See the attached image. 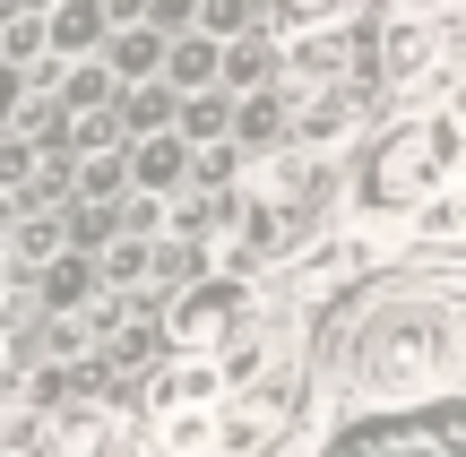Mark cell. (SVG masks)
Segmentation results:
<instances>
[{"label":"cell","instance_id":"9c48e42d","mask_svg":"<svg viewBox=\"0 0 466 457\" xmlns=\"http://www.w3.org/2000/svg\"><path fill=\"white\" fill-rule=\"evenodd\" d=\"M104 35H113L104 0H52V9H44V52H52V61H78V52H96Z\"/></svg>","mask_w":466,"mask_h":457},{"label":"cell","instance_id":"30bf717a","mask_svg":"<svg viewBox=\"0 0 466 457\" xmlns=\"http://www.w3.org/2000/svg\"><path fill=\"white\" fill-rule=\"evenodd\" d=\"M96 61L113 69V86H130V78H156V61H165V35L147 26V17H130V26H113L96 44Z\"/></svg>","mask_w":466,"mask_h":457},{"label":"cell","instance_id":"2e32d148","mask_svg":"<svg viewBox=\"0 0 466 457\" xmlns=\"http://www.w3.org/2000/svg\"><path fill=\"white\" fill-rule=\"evenodd\" d=\"M190 26L217 35V44H225V35H250V26H259V0H199V9H190Z\"/></svg>","mask_w":466,"mask_h":457},{"label":"cell","instance_id":"ffe728a7","mask_svg":"<svg viewBox=\"0 0 466 457\" xmlns=\"http://www.w3.org/2000/svg\"><path fill=\"white\" fill-rule=\"evenodd\" d=\"M9 389H17V354H9V337H0V406H9Z\"/></svg>","mask_w":466,"mask_h":457},{"label":"cell","instance_id":"5bb4252c","mask_svg":"<svg viewBox=\"0 0 466 457\" xmlns=\"http://www.w3.org/2000/svg\"><path fill=\"white\" fill-rule=\"evenodd\" d=\"M121 190H130V164H121V147H96V155H78V164H69V199H121Z\"/></svg>","mask_w":466,"mask_h":457},{"label":"cell","instance_id":"5b68a950","mask_svg":"<svg viewBox=\"0 0 466 457\" xmlns=\"http://www.w3.org/2000/svg\"><path fill=\"white\" fill-rule=\"evenodd\" d=\"M147 414H173V406H217L225 397V380H217V354H165L147 372Z\"/></svg>","mask_w":466,"mask_h":457},{"label":"cell","instance_id":"9a60e30c","mask_svg":"<svg viewBox=\"0 0 466 457\" xmlns=\"http://www.w3.org/2000/svg\"><path fill=\"white\" fill-rule=\"evenodd\" d=\"M233 182H242V147H233V138L190 147V190H233Z\"/></svg>","mask_w":466,"mask_h":457},{"label":"cell","instance_id":"8fae6325","mask_svg":"<svg viewBox=\"0 0 466 457\" xmlns=\"http://www.w3.org/2000/svg\"><path fill=\"white\" fill-rule=\"evenodd\" d=\"M225 121H233V95H225V86H190V95H173V130H182L190 147L225 138Z\"/></svg>","mask_w":466,"mask_h":457},{"label":"cell","instance_id":"6da1fadb","mask_svg":"<svg viewBox=\"0 0 466 457\" xmlns=\"http://www.w3.org/2000/svg\"><path fill=\"white\" fill-rule=\"evenodd\" d=\"M458 372V285L450 268L432 285H389L380 303H363L346 337V406L363 397H432Z\"/></svg>","mask_w":466,"mask_h":457},{"label":"cell","instance_id":"7c38bea8","mask_svg":"<svg viewBox=\"0 0 466 457\" xmlns=\"http://www.w3.org/2000/svg\"><path fill=\"white\" fill-rule=\"evenodd\" d=\"M86 259H96V285L104 293H138V285H147V242H138V233H113L104 251H86Z\"/></svg>","mask_w":466,"mask_h":457},{"label":"cell","instance_id":"277c9868","mask_svg":"<svg viewBox=\"0 0 466 457\" xmlns=\"http://www.w3.org/2000/svg\"><path fill=\"white\" fill-rule=\"evenodd\" d=\"M441 35H450V9H432V17L398 9L380 35H371V78H380V86H415L423 69L441 61Z\"/></svg>","mask_w":466,"mask_h":457},{"label":"cell","instance_id":"52a82bcc","mask_svg":"<svg viewBox=\"0 0 466 457\" xmlns=\"http://www.w3.org/2000/svg\"><path fill=\"white\" fill-rule=\"evenodd\" d=\"M86 293H96V259L86 251H52L44 268H26V303L44 311V320H69Z\"/></svg>","mask_w":466,"mask_h":457},{"label":"cell","instance_id":"e0dca14e","mask_svg":"<svg viewBox=\"0 0 466 457\" xmlns=\"http://www.w3.org/2000/svg\"><path fill=\"white\" fill-rule=\"evenodd\" d=\"M415 233H423V242H450V233H458V199H450V190H432V199L415 207Z\"/></svg>","mask_w":466,"mask_h":457},{"label":"cell","instance_id":"d6986e66","mask_svg":"<svg viewBox=\"0 0 466 457\" xmlns=\"http://www.w3.org/2000/svg\"><path fill=\"white\" fill-rule=\"evenodd\" d=\"M17 95H26V69H9V61H0V130L17 121Z\"/></svg>","mask_w":466,"mask_h":457},{"label":"cell","instance_id":"ba28073f","mask_svg":"<svg viewBox=\"0 0 466 457\" xmlns=\"http://www.w3.org/2000/svg\"><path fill=\"white\" fill-rule=\"evenodd\" d=\"M285 86H242V95H233V121H225V138L242 155H268V147H285Z\"/></svg>","mask_w":466,"mask_h":457},{"label":"cell","instance_id":"ac0fdd59","mask_svg":"<svg viewBox=\"0 0 466 457\" xmlns=\"http://www.w3.org/2000/svg\"><path fill=\"white\" fill-rule=\"evenodd\" d=\"M190 9H199V0H147V26H156V35H182Z\"/></svg>","mask_w":466,"mask_h":457},{"label":"cell","instance_id":"7a4b0ae2","mask_svg":"<svg viewBox=\"0 0 466 457\" xmlns=\"http://www.w3.org/2000/svg\"><path fill=\"white\" fill-rule=\"evenodd\" d=\"M458 182V113H406L398 130H371L363 164H354V224H406L432 190Z\"/></svg>","mask_w":466,"mask_h":457},{"label":"cell","instance_id":"8992f818","mask_svg":"<svg viewBox=\"0 0 466 457\" xmlns=\"http://www.w3.org/2000/svg\"><path fill=\"white\" fill-rule=\"evenodd\" d=\"M121 164H130V190H156V199H173V190L190 182V138H182V130L121 138Z\"/></svg>","mask_w":466,"mask_h":457},{"label":"cell","instance_id":"3957f363","mask_svg":"<svg viewBox=\"0 0 466 457\" xmlns=\"http://www.w3.org/2000/svg\"><path fill=\"white\" fill-rule=\"evenodd\" d=\"M250 320H259V293H250V276H225V268L156 293V337H165V354H225Z\"/></svg>","mask_w":466,"mask_h":457},{"label":"cell","instance_id":"4fadbf2b","mask_svg":"<svg viewBox=\"0 0 466 457\" xmlns=\"http://www.w3.org/2000/svg\"><path fill=\"white\" fill-rule=\"evenodd\" d=\"M354 0H259V26L268 35H302V26H346Z\"/></svg>","mask_w":466,"mask_h":457}]
</instances>
